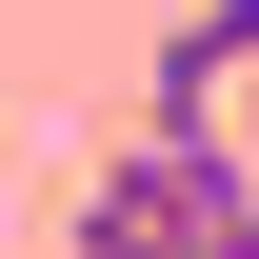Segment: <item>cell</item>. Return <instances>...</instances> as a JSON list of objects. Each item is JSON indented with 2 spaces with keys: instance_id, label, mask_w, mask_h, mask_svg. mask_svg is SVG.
<instances>
[{
  "instance_id": "6da1fadb",
  "label": "cell",
  "mask_w": 259,
  "mask_h": 259,
  "mask_svg": "<svg viewBox=\"0 0 259 259\" xmlns=\"http://www.w3.org/2000/svg\"><path fill=\"white\" fill-rule=\"evenodd\" d=\"M60 239H259V140L239 120H120L80 160Z\"/></svg>"
},
{
  "instance_id": "7a4b0ae2",
  "label": "cell",
  "mask_w": 259,
  "mask_h": 259,
  "mask_svg": "<svg viewBox=\"0 0 259 259\" xmlns=\"http://www.w3.org/2000/svg\"><path fill=\"white\" fill-rule=\"evenodd\" d=\"M239 80H259V0H180L140 60V120H239Z\"/></svg>"
},
{
  "instance_id": "3957f363",
  "label": "cell",
  "mask_w": 259,
  "mask_h": 259,
  "mask_svg": "<svg viewBox=\"0 0 259 259\" xmlns=\"http://www.w3.org/2000/svg\"><path fill=\"white\" fill-rule=\"evenodd\" d=\"M239 140H259V80H239Z\"/></svg>"
}]
</instances>
